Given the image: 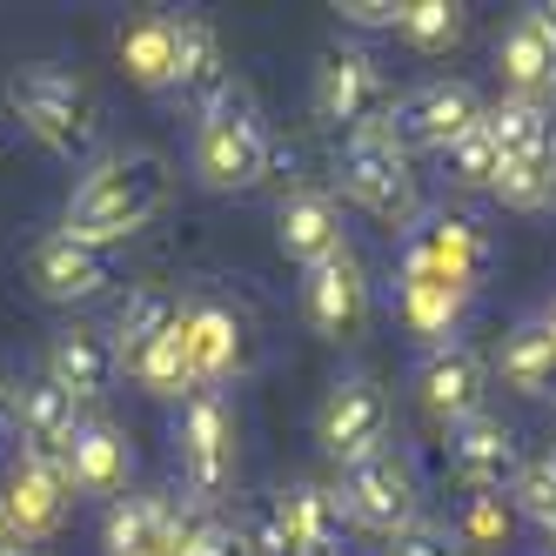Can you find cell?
Listing matches in <instances>:
<instances>
[{"mask_svg": "<svg viewBox=\"0 0 556 556\" xmlns=\"http://www.w3.org/2000/svg\"><path fill=\"white\" fill-rule=\"evenodd\" d=\"M315 114L349 135H369V128H389L395 88L363 48H329L323 67H315Z\"/></svg>", "mask_w": 556, "mask_h": 556, "instance_id": "5b68a950", "label": "cell"}, {"mask_svg": "<svg viewBox=\"0 0 556 556\" xmlns=\"http://www.w3.org/2000/svg\"><path fill=\"white\" fill-rule=\"evenodd\" d=\"M181 556H249L242 536H235V523H222V516H194L188 536H181Z\"/></svg>", "mask_w": 556, "mask_h": 556, "instance_id": "8d00e7d4", "label": "cell"}, {"mask_svg": "<svg viewBox=\"0 0 556 556\" xmlns=\"http://www.w3.org/2000/svg\"><path fill=\"white\" fill-rule=\"evenodd\" d=\"M496 249H490V235L476 228L469 215H429L416 228V242L403 255V275H429V282H450V289H476L490 275Z\"/></svg>", "mask_w": 556, "mask_h": 556, "instance_id": "9c48e42d", "label": "cell"}, {"mask_svg": "<svg viewBox=\"0 0 556 556\" xmlns=\"http://www.w3.org/2000/svg\"><path fill=\"white\" fill-rule=\"evenodd\" d=\"M235 536H242L249 556H302V549H295V530H289L282 496H249L242 516H235Z\"/></svg>", "mask_w": 556, "mask_h": 556, "instance_id": "f546056e", "label": "cell"}, {"mask_svg": "<svg viewBox=\"0 0 556 556\" xmlns=\"http://www.w3.org/2000/svg\"><path fill=\"white\" fill-rule=\"evenodd\" d=\"M188 523L162 496H122L108 509V556H181Z\"/></svg>", "mask_w": 556, "mask_h": 556, "instance_id": "ffe728a7", "label": "cell"}, {"mask_svg": "<svg viewBox=\"0 0 556 556\" xmlns=\"http://www.w3.org/2000/svg\"><path fill=\"white\" fill-rule=\"evenodd\" d=\"M181 315H188V308H181L168 289H135V295H128L122 323H114V349H122V369H128V376L148 363L154 342H168V336L181 329Z\"/></svg>", "mask_w": 556, "mask_h": 556, "instance_id": "cb8c5ba5", "label": "cell"}, {"mask_svg": "<svg viewBox=\"0 0 556 556\" xmlns=\"http://www.w3.org/2000/svg\"><path fill=\"white\" fill-rule=\"evenodd\" d=\"M496 369L523 395H556V336H549V323H516L496 349Z\"/></svg>", "mask_w": 556, "mask_h": 556, "instance_id": "484cf974", "label": "cell"}, {"mask_svg": "<svg viewBox=\"0 0 556 556\" xmlns=\"http://www.w3.org/2000/svg\"><path fill=\"white\" fill-rule=\"evenodd\" d=\"M168 194H175V168L154 148L108 154L101 168H88L74 181L67 208H61V235H74V242H88V249H108V242H122V235L148 228L168 208Z\"/></svg>", "mask_w": 556, "mask_h": 556, "instance_id": "6da1fadb", "label": "cell"}, {"mask_svg": "<svg viewBox=\"0 0 556 556\" xmlns=\"http://www.w3.org/2000/svg\"><path fill=\"white\" fill-rule=\"evenodd\" d=\"M509 530H516V503L503 496V490H469V503H463V549H503L509 543Z\"/></svg>", "mask_w": 556, "mask_h": 556, "instance_id": "d6a6232c", "label": "cell"}, {"mask_svg": "<svg viewBox=\"0 0 556 556\" xmlns=\"http://www.w3.org/2000/svg\"><path fill=\"white\" fill-rule=\"evenodd\" d=\"M416 389H422V409H429V416L469 422V416H483L490 369H483V355H476V349H456V342H450V349H429Z\"/></svg>", "mask_w": 556, "mask_h": 556, "instance_id": "e0dca14e", "label": "cell"}, {"mask_svg": "<svg viewBox=\"0 0 556 556\" xmlns=\"http://www.w3.org/2000/svg\"><path fill=\"white\" fill-rule=\"evenodd\" d=\"M181 342H188V363H194V382L202 389L242 369V323L222 302H194L181 315Z\"/></svg>", "mask_w": 556, "mask_h": 556, "instance_id": "44dd1931", "label": "cell"}, {"mask_svg": "<svg viewBox=\"0 0 556 556\" xmlns=\"http://www.w3.org/2000/svg\"><path fill=\"white\" fill-rule=\"evenodd\" d=\"M496 67H503V81H509V94H530V101H543L549 88H556V41L523 14L509 34H503V48H496Z\"/></svg>", "mask_w": 556, "mask_h": 556, "instance_id": "d4e9b609", "label": "cell"}, {"mask_svg": "<svg viewBox=\"0 0 556 556\" xmlns=\"http://www.w3.org/2000/svg\"><path fill=\"white\" fill-rule=\"evenodd\" d=\"M543 323H549V336H556V308H549V315H543Z\"/></svg>", "mask_w": 556, "mask_h": 556, "instance_id": "f6af8a7d", "label": "cell"}, {"mask_svg": "<svg viewBox=\"0 0 556 556\" xmlns=\"http://www.w3.org/2000/svg\"><path fill=\"white\" fill-rule=\"evenodd\" d=\"M114 61L128 67L135 88H175V67H181V21H175V14H135L122 34H114Z\"/></svg>", "mask_w": 556, "mask_h": 556, "instance_id": "d6986e66", "label": "cell"}, {"mask_svg": "<svg viewBox=\"0 0 556 556\" xmlns=\"http://www.w3.org/2000/svg\"><path fill=\"white\" fill-rule=\"evenodd\" d=\"M14 429H21V395L0 382V435H14Z\"/></svg>", "mask_w": 556, "mask_h": 556, "instance_id": "ab89813d", "label": "cell"}, {"mask_svg": "<svg viewBox=\"0 0 556 556\" xmlns=\"http://www.w3.org/2000/svg\"><path fill=\"white\" fill-rule=\"evenodd\" d=\"M342 516L349 523H363L376 536H403L416 523V476L403 456H369V463H349L342 469Z\"/></svg>", "mask_w": 556, "mask_h": 556, "instance_id": "ba28073f", "label": "cell"}, {"mask_svg": "<svg viewBox=\"0 0 556 556\" xmlns=\"http://www.w3.org/2000/svg\"><path fill=\"white\" fill-rule=\"evenodd\" d=\"M463 308H469L463 289L429 282V275H403V323H409V336H422V342H435V349H450V336H456V323H463Z\"/></svg>", "mask_w": 556, "mask_h": 556, "instance_id": "83f0119b", "label": "cell"}, {"mask_svg": "<svg viewBox=\"0 0 556 556\" xmlns=\"http://www.w3.org/2000/svg\"><path fill=\"white\" fill-rule=\"evenodd\" d=\"M543 168H549V188H556V128H549V148H543Z\"/></svg>", "mask_w": 556, "mask_h": 556, "instance_id": "7bdbcfd3", "label": "cell"}, {"mask_svg": "<svg viewBox=\"0 0 556 556\" xmlns=\"http://www.w3.org/2000/svg\"><path fill=\"white\" fill-rule=\"evenodd\" d=\"M543 556H556V543H549V549H543Z\"/></svg>", "mask_w": 556, "mask_h": 556, "instance_id": "7dc6e473", "label": "cell"}, {"mask_svg": "<svg viewBox=\"0 0 556 556\" xmlns=\"http://www.w3.org/2000/svg\"><path fill=\"white\" fill-rule=\"evenodd\" d=\"M302 315L315 323V336H336V342L369 323V282H363V268H355V255H336L323 268H308Z\"/></svg>", "mask_w": 556, "mask_h": 556, "instance_id": "9a60e30c", "label": "cell"}, {"mask_svg": "<svg viewBox=\"0 0 556 556\" xmlns=\"http://www.w3.org/2000/svg\"><path fill=\"white\" fill-rule=\"evenodd\" d=\"M450 469L463 476L469 490H509L523 463H516V435L496 416H469L450 429Z\"/></svg>", "mask_w": 556, "mask_h": 556, "instance_id": "ac0fdd59", "label": "cell"}, {"mask_svg": "<svg viewBox=\"0 0 556 556\" xmlns=\"http://www.w3.org/2000/svg\"><path fill=\"white\" fill-rule=\"evenodd\" d=\"M175 88L188 101H202V114L235 88L228 81V48H222L215 21H202V14H181V67H175Z\"/></svg>", "mask_w": 556, "mask_h": 556, "instance_id": "603a6c76", "label": "cell"}, {"mask_svg": "<svg viewBox=\"0 0 556 556\" xmlns=\"http://www.w3.org/2000/svg\"><path fill=\"white\" fill-rule=\"evenodd\" d=\"M490 128H496L503 162H536V154L549 148L556 108H549V101H530V94H509L503 108H490Z\"/></svg>", "mask_w": 556, "mask_h": 556, "instance_id": "f1b7e54d", "label": "cell"}, {"mask_svg": "<svg viewBox=\"0 0 556 556\" xmlns=\"http://www.w3.org/2000/svg\"><path fill=\"white\" fill-rule=\"evenodd\" d=\"M336 14L349 27H403V0H342Z\"/></svg>", "mask_w": 556, "mask_h": 556, "instance_id": "f35d334b", "label": "cell"}, {"mask_svg": "<svg viewBox=\"0 0 556 556\" xmlns=\"http://www.w3.org/2000/svg\"><path fill=\"white\" fill-rule=\"evenodd\" d=\"M315 443H323L342 469L382 456V443H389V395H382V382H369V376L336 382L323 416H315Z\"/></svg>", "mask_w": 556, "mask_h": 556, "instance_id": "52a82bcc", "label": "cell"}, {"mask_svg": "<svg viewBox=\"0 0 556 556\" xmlns=\"http://www.w3.org/2000/svg\"><path fill=\"white\" fill-rule=\"evenodd\" d=\"M114 376H122V349H114V336H101V329H61L48 342V382L67 389L74 403H101V395L114 389Z\"/></svg>", "mask_w": 556, "mask_h": 556, "instance_id": "2e32d148", "label": "cell"}, {"mask_svg": "<svg viewBox=\"0 0 556 556\" xmlns=\"http://www.w3.org/2000/svg\"><path fill=\"white\" fill-rule=\"evenodd\" d=\"M336 175H342V194H349V202H363L376 222H409V215H416L409 148L395 141L389 128L349 135V141H342V154H336Z\"/></svg>", "mask_w": 556, "mask_h": 556, "instance_id": "277c9868", "label": "cell"}, {"mask_svg": "<svg viewBox=\"0 0 556 556\" xmlns=\"http://www.w3.org/2000/svg\"><path fill=\"white\" fill-rule=\"evenodd\" d=\"M509 503L523 509L530 523H536V530L556 543V483H549V469H543V463H530V469H523V476L509 483Z\"/></svg>", "mask_w": 556, "mask_h": 556, "instance_id": "d590c367", "label": "cell"}, {"mask_svg": "<svg viewBox=\"0 0 556 556\" xmlns=\"http://www.w3.org/2000/svg\"><path fill=\"white\" fill-rule=\"evenodd\" d=\"M181 483L194 503H215L235 483V416L215 389H194L181 409Z\"/></svg>", "mask_w": 556, "mask_h": 556, "instance_id": "8992f818", "label": "cell"}, {"mask_svg": "<svg viewBox=\"0 0 556 556\" xmlns=\"http://www.w3.org/2000/svg\"><path fill=\"white\" fill-rule=\"evenodd\" d=\"M67 503H74V483H67V463H48V456H27L8 469V496H0V509H8V523L21 543H41L67 523Z\"/></svg>", "mask_w": 556, "mask_h": 556, "instance_id": "8fae6325", "label": "cell"}, {"mask_svg": "<svg viewBox=\"0 0 556 556\" xmlns=\"http://www.w3.org/2000/svg\"><path fill=\"white\" fill-rule=\"evenodd\" d=\"M490 194H496L503 208H549V202H556L543 154H536V162H503V175H496V188H490Z\"/></svg>", "mask_w": 556, "mask_h": 556, "instance_id": "e575fe53", "label": "cell"}, {"mask_svg": "<svg viewBox=\"0 0 556 556\" xmlns=\"http://www.w3.org/2000/svg\"><path fill=\"white\" fill-rule=\"evenodd\" d=\"M128 476H135V443L114 422L81 416V429H74V443H67V483L81 496H114L122 503Z\"/></svg>", "mask_w": 556, "mask_h": 556, "instance_id": "5bb4252c", "label": "cell"}, {"mask_svg": "<svg viewBox=\"0 0 556 556\" xmlns=\"http://www.w3.org/2000/svg\"><path fill=\"white\" fill-rule=\"evenodd\" d=\"M443 162H450V181H456V188H496V175H503V148H496L490 114L443 154Z\"/></svg>", "mask_w": 556, "mask_h": 556, "instance_id": "1f68e13d", "label": "cell"}, {"mask_svg": "<svg viewBox=\"0 0 556 556\" xmlns=\"http://www.w3.org/2000/svg\"><path fill=\"white\" fill-rule=\"evenodd\" d=\"M8 108L21 114V128L61 162H81L101 141V101L81 74H67L61 61H27L8 81Z\"/></svg>", "mask_w": 556, "mask_h": 556, "instance_id": "7a4b0ae2", "label": "cell"}, {"mask_svg": "<svg viewBox=\"0 0 556 556\" xmlns=\"http://www.w3.org/2000/svg\"><path fill=\"white\" fill-rule=\"evenodd\" d=\"M549 94H556V88H549Z\"/></svg>", "mask_w": 556, "mask_h": 556, "instance_id": "c3c4849f", "label": "cell"}, {"mask_svg": "<svg viewBox=\"0 0 556 556\" xmlns=\"http://www.w3.org/2000/svg\"><path fill=\"white\" fill-rule=\"evenodd\" d=\"M483 101H476L463 81H422L409 94H395V114H389V135L403 141V148H435V154H450L476 122H483Z\"/></svg>", "mask_w": 556, "mask_h": 556, "instance_id": "30bf717a", "label": "cell"}, {"mask_svg": "<svg viewBox=\"0 0 556 556\" xmlns=\"http://www.w3.org/2000/svg\"><path fill=\"white\" fill-rule=\"evenodd\" d=\"M530 21H536V27L549 34V41H556V0H549V8H530Z\"/></svg>", "mask_w": 556, "mask_h": 556, "instance_id": "b9f144b4", "label": "cell"}, {"mask_svg": "<svg viewBox=\"0 0 556 556\" xmlns=\"http://www.w3.org/2000/svg\"><path fill=\"white\" fill-rule=\"evenodd\" d=\"M268 168H275L268 122H262L255 94L235 81V88L202 114V135H194V175H202V188H215V194H242V188H255Z\"/></svg>", "mask_w": 556, "mask_h": 556, "instance_id": "3957f363", "label": "cell"}, {"mask_svg": "<svg viewBox=\"0 0 556 556\" xmlns=\"http://www.w3.org/2000/svg\"><path fill=\"white\" fill-rule=\"evenodd\" d=\"M27 282H34L41 302H88V295H101L114 282V262H108V249H88V242H74V235L54 228V235L34 242Z\"/></svg>", "mask_w": 556, "mask_h": 556, "instance_id": "7c38bea8", "label": "cell"}, {"mask_svg": "<svg viewBox=\"0 0 556 556\" xmlns=\"http://www.w3.org/2000/svg\"><path fill=\"white\" fill-rule=\"evenodd\" d=\"M0 556H21V536H14V523H8V509H0Z\"/></svg>", "mask_w": 556, "mask_h": 556, "instance_id": "60d3db41", "label": "cell"}, {"mask_svg": "<svg viewBox=\"0 0 556 556\" xmlns=\"http://www.w3.org/2000/svg\"><path fill=\"white\" fill-rule=\"evenodd\" d=\"M21 556H41V549H21Z\"/></svg>", "mask_w": 556, "mask_h": 556, "instance_id": "bcb514c9", "label": "cell"}, {"mask_svg": "<svg viewBox=\"0 0 556 556\" xmlns=\"http://www.w3.org/2000/svg\"><path fill=\"white\" fill-rule=\"evenodd\" d=\"M395 34H403L416 54H450L463 41V8H456V0H409Z\"/></svg>", "mask_w": 556, "mask_h": 556, "instance_id": "4dcf8cb0", "label": "cell"}, {"mask_svg": "<svg viewBox=\"0 0 556 556\" xmlns=\"http://www.w3.org/2000/svg\"><path fill=\"white\" fill-rule=\"evenodd\" d=\"M74 409H81V403H74L67 389H54L48 376L27 382L21 389V443H27V456L67 463V443H74V429H81V416H74Z\"/></svg>", "mask_w": 556, "mask_h": 556, "instance_id": "7402d4cb", "label": "cell"}, {"mask_svg": "<svg viewBox=\"0 0 556 556\" xmlns=\"http://www.w3.org/2000/svg\"><path fill=\"white\" fill-rule=\"evenodd\" d=\"M135 382H141L148 395H181V389H202V382H194V363H188L181 329H175L168 342H154V349H148V363L135 369Z\"/></svg>", "mask_w": 556, "mask_h": 556, "instance_id": "836d02e7", "label": "cell"}, {"mask_svg": "<svg viewBox=\"0 0 556 556\" xmlns=\"http://www.w3.org/2000/svg\"><path fill=\"white\" fill-rule=\"evenodd\" d=\"M275 242H282V255L302 262V268H323V262L349 255V235H342L336 194H323V188H295L289 202L275 208Z\"/></svg>", "mask_w": 556, "mask_h": 556, "instance_id": "4fadbf2b", "label": "cell"}, {"mask_svg": "<svg viewBox=\"0 0 556 556\" xmlns=\"http://www.w3.org/2000/svg\"><path fill=\"white\" fill-rule=\"evenodd\" d=\"M389 556H463V543L450 530H429V523H409L403 536H389Z\"/></svg>", "mask_w": 556, "mask_h": 556, "instance_id": "74e56055", "label": "cell"}, {"mask_svg": "<svg viewBox=\"0 0 556 556\" xmlns=\"http://www.w3.org/2000/svg\"><path fill=\"white\" fill-rule=\"evenodd\" d=\"M282 509H289V530H295V549H302V556H336L342 523H349L336 490H323V483H295V490H282Z\"/></svg>", "mask_w": 556, "mask_h": 556, "instance_id": "4316f807", "label": "cell"}, {"mask_svg": "<svg viewBox=\"0 0 556 556\" xmlns=\"http://www.w3.org/2000/svg\"><path fill=\"white\" fill-rule=\"evenodd\" d=\"M543 469H549V483H556V450H549V456H543Z\"/></svg>", "mask_w": 556, "mask_h": 556, "instance_id": "ee69618b", "label": "cell"}]
</instances>
